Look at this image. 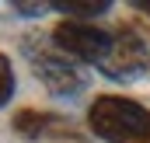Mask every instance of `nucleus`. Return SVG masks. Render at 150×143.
<instances>
[{"instance_id":"nucleus-1","label":"nucleus","mask_w":150,"mask_h":143,"mask_svg":"<svg viewBox=\"0 0 150 143\" xmlns=\"http://www.w3.org/2000/svg\"><path fill=\"white\" fill-rule=\"evenodd\" d=\"M87 122L94 136L108 143H150V112L119 94H101L87 112Z\"/></svg>"},{"instance_id":"nucleus-2","label":"nucleus","mask_w":150,"mask_h":143,"mask_svg":"<svg viewBox=\"0 0 150 143\" xmlns=\"http://www.w3.org/2000/svg\"><path fill=\"white\" fill-rule=\"evenodd\" d=\"M52 45L74 59L84 63H101L108 56V45H112V32L105 28H94L91 21H59L56 32H52Z\"/></svg>"},{"instance_id":"nucleus-3","label":"nucleus","mask_w":150,"mask_h":143,"mask_svg":"<svg viewBox=\"0 0 150 143\" xmlns=\"http://www.w3.org/2000/svg\"><path fill=\"white\" fill-rule=\"evenodd\" d=\"M147 45H143V38L136 35L133 28H126V25H119L112 32V45H108V56L98 63V70L105 73V77H112V80H133V77H140V73L147 70Z\"/></svg>"},{"instance_id":"nucleus-4","label":"nucleus","mask_w":150,"mask_h":143,"mask_svg":"<svg viewBox=\"0 0 150 143\" xmlns=\"http://www.w3.org/2000/svg\"><path fill=\"white\" fill-rule=\"evenodd\" d=\"M32 70L35 77L52 91V94H59V98H67V94H77L80 87H84V77L77 70L74 63L63 56V52H49V49H32Z\"/></svg>"},{"instance_id":"nucleus-5","label":"nucleus","mask_w":150,"mask_h":143,"mask_svg":"<svg viewBox=\"0 0 150 143\" xmlns=\"http://www.w3.org/2000/svg\"><path fill=\"white\" fill-rule=\"evenodd\" d=\"M49 11L67 14V21H84V18L105 14V11H108V0H52Z\"/></svg>"},{"instance_id":"nucleus-6","label":"nucleus","mask_w":150,"mask_h":143,"mask_svg":"<svg viewBox=\"0 0 150 143\" xmlns=\"http://www.w3.org/2000/svg\"><path fill=\"white\" fill-rule=\"evenodd\" d=\"M49 126H56V119L45 115V112H35V108H25V112H18V119H14V129L25 133L28 140H42Z\"/></svg>"},{"instance_id":"nucleus-7","label":"nucleus","mask_w":150,"mask_h":143,"mask_svg":"<svg viewBox=\"0 0 150 143\" xmlns=\"http://www.w3.org/2000/svg\"><path fill=\"white\" fill-rule=\"evenodd\" d=\"M11 94H14V70H11V59L0 52V108L11 101Z\"/></svg>"},{"instance_id":"nucleus-8","label":"nucleus","mask_w":150,"mask_h":143,"mask_svg":"<svg viewBox=\"0 0 150 143\" xmlns=\"http://www.w3.org/2000/svg\"><path fill=\"white\" fill-rule=\"evenodd\" d=\"M133 4H136V7H140L143 14H150V0H133Z\"/></svg>"}]
</instances>
